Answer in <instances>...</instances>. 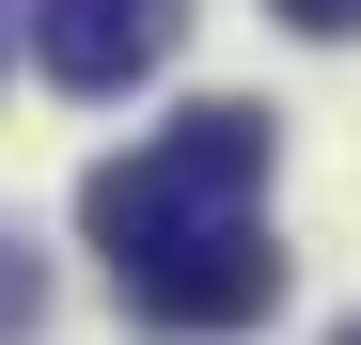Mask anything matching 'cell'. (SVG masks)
Wrapping results in <instances>:
<instances>
[{"label":"cell","mask_w":361,"mask_h":345,"mask_svg":"<svg viewBox=\"0 0 361 345\" xmlns=\"http://www.w3.org/2000/svg\"><path fill=\"white\" fill-rule=\"evenodd\" d=\"M267 157H283V126H267V110L204 94V110H173L142 157H110L94 189H79V236L110 251V282H126V267H157L173 236H204V220H252Z\"/></svg>","instance_id":"6da1fadb"},{"label":"cell","mask_w":361,"mask_h":345,"mask_svg":"<svg viewBox=\"0 0 361 345\" xmlns=\"http://www.w3.org/2000/svg\"><path fill=\"white\" fill-rule=\"evenodd\" d=\"M126 314L173 330V345H204V330H267V314H283V251H267V220H204V236H173L157 267H126Z\"/></svg>","instance_id":"7a4b0ae2"},{"label":"cell","mask_w":361,"mask_h":345,"mask_svg":"<svg viewBox=\"0 0 361 345\" xmlns=\"http://www.w3.org/2000/svg\"><path fill=\"white\" fill-rule=\"evenodd\" d=\"M32 47L63 94H142L189 47V0H32Z\"/></svg>","instance_id":"3957f363"},{"label":"cell","mask_w":361,"mask_h":345,"mask_svg":"<svg viewBox=\"0 0 361 345\" xmlns=\"http://www.w3.org/2000/svg\"><path fill=\"white\" fill-rule=\"evenodd\" d=\"M267 16H283V32H314V47H330V32H361V0H267Z\"/></svg>","instance_id":"277c9868"},{"label":"cell","mask_w":361,"mask_h":345,"mask_svg":"<svg viewBox=\"0 0 361 345\" xmlns=\"http://www.w3.org/2000/svg\"><path fill=\"white\" fill-rule=\"evenodd\" d=\"M330 345H361V314H345V330H330Z\"/></svg>","instance_id":"5b68a950"}]
</instances>
